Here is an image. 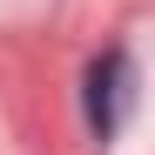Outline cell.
<instances>
[{"label":"cell","mask_w":155,"mask_h":155,"mask_svg":"<svg viewBox=\"0 0 155 155\" xmlns=\"http://www.w3.org/2000/svg\"><path fill=\"white\" fill-rule=\"evenodd\" d=\"M121 94H128V54L108 47L88 68V121H94V135H115L121 128Z\"/></svg>","instance_id":"obj_1"}]
</instances>
